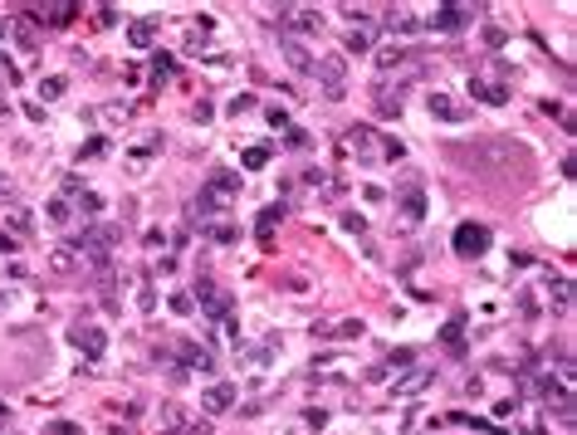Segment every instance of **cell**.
<instances>
[{
  "instance_id": "obj_36",
  "label": "cell",
  "mask_w": 577,
  "mask_h": 435,
  "mask_svg": "<svg viewBox=\"0 0 577 435\" xmlns=\"http://www.w3.org/2000/svg\"><path fill=\"white\" fill-rule=\"evenodd\" d=\"M343 230H348V235H362V230H367V220L357 216V211H348V216H343Z\"/></svg>"
},
{
  "instance_id": "obj_37",
  "label": "cell",
  "mask_w": 577,
  "mask_h": 435,
  "mask_svg": "<svg viewBox=\"0 0 577 435\" xmlns=\"http://www.w3.org/2000/svg\"><path fill=\"white\" fill-rule=\"evenodd\" d=\"M64 89H69V84H64V79H44V84H39V93H44V98H59V93H64Z\"/></svg>"
},
{
  "instance_id": "obj_33",
  "label": "cell",
  "mask_w": 577,
  "mask_h": 435,
  "mask_svg": "<svg viewBox=\"0 0 577 435\" xmlns=\"http://www.w3.org/2000/svg\"><path fill=\"white\" fill-rule=\"evenodd\" d=\"M98 211H103V201H98L94 191H84L79 196V216H98Z\"/></svg>"
},
{
  "instance_id": "obj_39",
  "label": "cell",
  "mask_w": 577,
  "mask_h": 435,
  "mask_svg": "<svg viewBox=\"0 0 577 435\" xmlns=\"http://www.w3.org/2000/svg\"><path fill=\"white\" fill-rule=\"evenodd\" d=\"M172 435H210V421H191V426H182V431H172Z\"/></svg>"
},
{
  "instance_id": "obj_14",
  "label": "cell",
  "mask_w": 577,
  "mask_h": 435,
  "mask_svg": "<svg viewBox=\"0 0 577 435\" xmlns=\"http://www.w3.org/2000/svg\"><path fill=\"white\" fill-rule=\"evenodd\" d=\"M421 216H426V191H421V186H411V191L401 196V220H406V225H416Z\"/></svg>"
},
{
  "instance_id": "obj_46",
  "label": "cell",
  "mask_w": 577,
  "mask_h": 435,
  "mask_svg": "<svg viewBox=\"0 0 577 435\" xmlns=\"http://www.w3.org/2000/svg\"><path fill=\"white\" fill-rule=\"evenodd\" d=\"M10 245H15V240H10V235H0V249H10Z\"/></svg>"
},
{
  "instance_id": "obj_32",
  "label": "cell",
  "mask_w": 577,
  "mask_h": 435,
  "mask_svg": "<svg viewBox=\"0 0 577 435\" xmlns=\"http://www.w3.org/2000/svg\"><path fill=\"white\" fill-rule=\"evenodd\" d=\"M284 147H288V152H303V147H308V132H303V127H288Z\"/></svg>"
},
{
  "instance_id": "obj_30",
  "label": "cell",
  "mask_w": 577,
  "mask_h": 435,
  "mask_svg": "<svg viewBox=\"0 0 577 435\" xmlns=\"http://www.w3.org/2000/svg\"><path fill=\"white\" fill-rule=\"evenodd\" d=\"M10 230H15V235H30V230H34V216H30V211H15V216H10Z\"/></svg>"
},
{
  "instance_id": "obj_3",
  "label": "cell",
  "mask_w": 577,
  "mask_h": 435,
  "mask_svg": "<svg viewBox=\"0 0 577 435\" xmlns=\"http://www.w3.org/2000/svg\"><path fill=\"white\" fill-rule=\"evenodd\" d=\"M279 25H284V39H293V34H318L323 30V10H293V5H284L279 10Z\"/></svg>"
},
{
  "instance_id": "obj_1",
  "label": "cell",
  "mask_w": 577,
  "mask_h": 435,
  "mask_svg": "<svg viewBox=\"0 0 577 435\" xmlns=\"http://www.w3.org/2000/svg\"><path fill=\"white\" fill-rule=\"evenodd\" d=\"M235 191H240V176H235V171H215V176H210V186H201V201H196L201 220H225Z\"/></svg>"
},
{
  "instance_id": "obj_23",
  "label": "cell",
  "mask_w": 577,
  "mask_h": 435,
  "mask_svg": "<svg viewBox=\"0 0 577 435\" xmlns=\"http://www.w3.org/2000/svg\"><path fill=\"white\" fill-rule=\"evenodd\" d=\"M74 15H79V5H49V10H44V20H49V25H69Z\"/></svg>"
},
{
  "instance_id": "obj_26",
  "label": "cell",
  "mask_w": 577,
  "mask_h": 435,
  "mask_svg": "<svg viewBox=\"0 0 577 435\" xmlns=\"http://www.w3.org/2000/svg\"><path fill=\"white\" fill-rule=\"evenodd\" d=\"M44 216H49V225H64V220H69V201H64V196H54V201L44 206Z\"/></svg>"
},
{
  "instance_id": "obj_22",
  "label": "cell",
  "mask_w": 577,
  "mask_h": 435,
  "mask_svg": "<svg viewBox=\"0 0 577 435\" xmlns=\"http://www.w3.org/2000/svg\"><path fill=\"white\" fill-rule=\"evenodd\" d=\"M205 313H210V318H230V294H220V289H215V294L205 299Z\"/></svg>"
},
{
  "instance_id": "obj_24",
  "label": "cell",
  "mask_w": 577,
  "mask_h": 435,
  "mask_svg": "<svg viewBox=\"0 0 577 435\" xmlns=\"http://www.w3.org/2000/svg\"><path fill=\"white\" fill-rule=\"evenodd\" d=\"M265 162H270V147H250V152L240 157V167H245V171H260Z\"/></svg>"
},
{
  "instance_id": "obj_44",
  "label": "cell",
  "mask_w": 577,
  "mask_h": 435,
  "mask_svg": "<svg viewBox=\"0 0 577 435\" xmlns=\"http://www.w3.org/2000/svg\"><path fill=\"white\" fill-rule=\"evenodd\" d=\"M338 337H362V318H357V323H343L338 327Z\"/></svg>"
},
{
  "instance_id": "obj_7",
  "label": "cell",
  "mask_w": 577,
  "mask_h": 435,
  "mask_svg": "<svg viewBox=\"0 0 577 435\" xmlns=\"http://www.w3.org/2000/svg\"><path fill=\"white\" fill-rule=\"evenodd\" d=\"M343 142H348V152H353V157H362V162H382V147H377L382 137H377L372 127H348V137H343Z\"/></svg>"
},
{
  "instance_id": "obj_31",
  "label": "cell",
  "mask_w": 577,
  "mask_h": 435,
  "mask_svg": "<svg viewBox=\"0 0 577 435\" xmlns=\"http://www.w3.org/2000/svg\"><path fill=\"white\" fill-rule=\"evenodd\" d=\"M137 309H142V313H152V309H157V299H152V284H147V279L137 284Z\"/></svg>"
},
{
  "instance_id": "obj_43",
  "label": "cell",
  "mask_w": 577,
  "mask_h": 435,
  "mask_svg": "<svg viewBox=\"0 0 577 435\" xmlns=\"http://www.w3.org/2000/svg\"><path fill=\"white\" fill-rule=\"evenodd\" d=\"M484 44H494V49H499V44H504V30H499V25H489V30H484Z\"/></svg>"
},
{
  "instance_id": "obj_17",
  "label": "cell",
  "mask_w": 577,
  "mask_h": 435,
  "mask_svg": "<svg viewBox=\"0 0 577 435\" xmlns=\"http://www.w3.org/2000/svg\"><path fill=\"white\" fill-rule=\"evenodd\" d=\"M157 152H162V137H142V142H137V147L127 152V162H132V167H147V162H152Z\"/></svg>"
},
{
  "instance_id": "obj_21",
  "label": "cell",
  "mask_w": 577,
  "mask_h": 435,
  "mask_svg": "<svg viewBox=\"0 0 577 435\" xmlns=\"http://www.w3.org/2000/svg\"><path fill=\"white\" fill-rule=\"evenodd\" d=\"M343 49H348V54H367V49H372V34H367V30H348Z\"/></svg>"
},
{
  "instance_id": "obj_35",
  "label": "cell",
  "mask_w": 577,
  "mask_h": 435,
  "mask_svg": "<svg viewBox=\"0 0 577 435\" xmlns=\"http://www.w3.org/2000/svg\"><path fill=\"white\" fill-rule=\"evenodd\" d=\"M191 309H196V304H191V294H172V313H177V318H186Z\"/></svg>"
},
{
  "instance_id": "obj_38",
  "label": "cell",
  "mask_w": 577,
  "mask_h": 435,
  "mask_svg": "<svg viewBox=\"0 0 577 435\" xmlns=\"http://www.w3.org/2000/svg\"><path fill=\"white\" fill-rule=\"evenodd\" d=\"M44 435H79V426H74V421H49Z\"/></svg>"
},
{
  "instance_id": "obj_27",
  "label": "cell",
  "mask_w": 577,
  "mask_h": 435,
  "mask_svg": "<svg viewBox=\"0 0 577 435\" xmlns=\"http://www.w3.org/2000/svg\"><path fill=\"white\" fill-rule=\"evenodd\" d=\"M460 332H465L460 318H450V323H445V347H450V352H460V347H465V337H460Z\"/></svg>"
},
{
  "instance_id": "obj_42",
  "label": "cell",
  "mask_w": 577,
  "mask_h": 435,
  "mask_svg": "<svg viewBox=\"0 0 577 435\" xmlns=\"http://www.w3.org/2000/svg\"><path fill=\"white\" fill-rule=\"evenodd\" d=\"M191 117H196V122H210V117H215V108H210V103H196Z\"/></svg>"
},
{
  "instance_id": "obj_6",
  "label": "cell",
  "mask_w": 577,
  "mask_h": 435,
  "mask_svg": "<svg viewBox=\"0 0 577 435\" xmlns=\"http://www.w3.org/2000/svg\"><path fill=\"white\" fill-rule=\"evenodd\" d=\"M470 20H475V10H465V5H436L431 30H440V34H460Z\"/></svg>"
},
{
  "instance_id": "obj_41",
  "label": "cell",
  "mask_w": 577,
  "mask_h": 435,
  "mask_svg": "<svg viewBox=\"0 0 577 435\" xmlns=\"http://www.w3.org/2000/svg\"><path fill=\"white\" fill-rule=\"evenodd\" d=\"M15 39H20L25 49H34V30H30V25H15Z\"/></svg>"
},
{
  "instance_id": "obj_11",
  "label": "cell",
  "mask_w": 577,
  "mask_h": 435,
  "mask_svg": "<svg viewBox=\"0 0 577 435\" xmlns=\"http://www.w3.org/2000/svg\"><path fill=\"white\" fill-rule=\"evenodd\" d=\"M279 49H284V59H288V69H293V74H313V64H318V59H313L298 39H279Z\"/></svg>"
},
{
  "instance_id": "obj_9",
  "label": "cell",
  "mask_w": 577,
  "mask_h": 435,
  "mask_svg": "<svg viewBox=\"0 0 577 435\" xmlns=\"http://www.w3.org/2000/svg\"><path fill=\"white\" fill-rule=\"evenodd\" d=\"M186 372H205V377H210V372H215V357H210L205 347H196V342H182V377H186Z\"/></svg>"
},
{
  "instance_id": "obj_45",
  "label": "cell",
  "mask_w": 577,
  "mask_h": 435,
  "mask_svg": "<svg viewBox=\"0 0 577 435\" xmlns=\"http://www.w3.org/2000/svg\"><path fill=\"white\" fill-rule=\"evenodd\" d=\"M0 201H10V181L5 176H0Z\"/></svg>"
},
{
  "instance_id": "obj_20",
  "label": "cell",
  "mask_w": 577,
  "mask_h": 435,
  "mask_svg": "<svg viewBox=\"0 0 577 435\" xmlns=\"http://www.w3.org/2000/svg\"><path fill=\"white\" fill-rule=\"evenodd\" d=\"M127 39H132V44H137V49H147V44H152V39H157V30H152V20H137V25H132V30H127Z\"/></svg>"
},
{
  "instance_id": "obj_2",
  "label": "cell",
  "mask_w": 577,
  "mask_h": 435,
  "mask_svg": "<svg viewBox=\"0 0 577 435\" xmlns=\"http://www.w3.org/2000/svg\"><path fill=\"white\" fill-rule=\"evenodd\" d=\"M313 74H318L328 103H338V98L348 93V59H343V54H323V59L313 64Z\"/></svg>"
},
{
  "instance_id": "obj_8",
  "label": "cell",
  "mask_w": 577,
  "mask_h": 435,
  "mask_svg": "<svg viewBox=\"0 0 577 435\" xmlns=\"http://www.w3.org/2000/svg\"><path fill=\"white\" fill-rule=\"evenodd\" d=\"M69 337H74V347H79L84 357H103V347H108V337H103V327L98 323H74L69 327Z\"/></svg>"
},
{
  "instance_id": "obj_18",
  "label": "cell",
  "mask_w": 577,
  "mask_h": 435,
  "mask_svg": "<svg viewBox=\"0 0 577 435\" xmlns=\"http://www.w3.org/2000/svg\"><path fill=\"white\" fill-rule=\"evenodd\" d=\"M274 220H284V201L260 211V240H265V245H270V235H274Z\"/></svg>"
},
{
  "instance_id": "obj_25",
  "label": "cell",
  "mask_w": 577,
  "mask_h": 435,
  "mask_svg": "<svg viewBox=\"0 0 577 435\" xmlns=\"http://www.w3.org/2000/svg\"><path fill=\"white\" fill-rule=\"evenodd\" d=\"M54 269H59V274L79 269V249H69V245H64V249H54Z\"/></svg>"
},
{
  "instance_id": "obj_29",
  "label": "cell",
  "mask_w": 577,
  "mask_h": 435,
  "mask_svg": "<svg viewBox=\"0 0 577 435\" xmlns=\"http://www.w3.org/2000/svg\"><path fill=\"white\" fill-rule=\"evenodd\" d=\"M210 240H220V245H230V240H240V230H235L230 220H220V225H210Z\"/></svg>"
},
{
  "instance_id": "obj_34",
  "label": "cell",
  "mask_w": 577,
  "mask_h": 435,
  "mask_svg": "<svg viewBox=\"0 0 577 435\" xmlns=\"http://www.w3.org/2000/svg\"><path fill=\"white\" fill-rule=\"evenodd\" d=\"M250 108H255V93H240V98H230V108H225V112H230V117H240V112H250Z\"/></svg>"
},
{
  "instance_id": "obj_13",
  "label": "cell",
  "mask_w": 577,
  "mask_h": 435,
  "mask_svg": "<svg viewBox=\"0 0 577 435\" xmlns=\"http://www.w3.org/2000/svg\"><path fill=\"white\" fill-rule=\"evenodd\" d=\"M401 98H406V84L377 89V117H401Z\"/></svg>"
},
{
  "instance_id": "obj_15",
  "label": "cell",
  "mask_w": 577,
  "mask_h": 435,
  "mask_svg": "<svg viewBox=\"0 0 577 435\" xmlns=\"http://www.w3.org/2000/svg\"><path fill=\"white\" fill-rule=\"evenodd\" d=\"M431 367H416V372H406V382H396V396H416V391H426L431 387Z\"/></svg>"
},
{
  "instance_id": "obj_5",
  "label": "cell",
  "mask_w": 577,
  "mask_h": 435,
  "mask_svg": "<svg viewBox=\"0 0 577 435\" xmlns=\"http://www.w3.org/2000/svg\"><path fill=\"white\" fill-rule=\"evenodd\" d=\"M235 401H240V387H235V382H210V387L201 391V411H205V416H220V411H230Z\"/></svg>"
},
{
  "instance_id": "obj_40",
  "label": "cell",
  "mask_w": 577,
  "mask_h": 435,
  "mask_svg": "<svg viewBox=\"0 0 577 435\" xmlns=\"http://www.w3.org/2000/svg\"><path fill=\"white\" fill-rule=\"evenodd\" d=\"M103 152H108V147H103V137H89V147H84L79 157H89V162H94V157H103Z\"/></svg>"
},
{
  "instance_id": "obj_19",
  "label": "cell",
  "mask_w": 577,
  "mask_h": 435,
  "mask_svg": "<svg viewBox=\"0 0 577 435\" xmlns=\"http://www.w3.org/2000/svg\"><path fill=\"white\" fill-rule=\"evenodd\" d=\"M396 64H406V49H401V44H386L382 54H377V69H382V74H391Z\"/></svg>"
},
{
  "instance_id": "obj_16",
  "label": "cell",
  "mask_w": 577,
  "mask_h": 435,
  "mask_svg": "<svg viewBox=\"0 0 577 435\" xmlns=\"http://www.w3.org/2000/svg\"><path fill=\"white\" fill-rule=\"evenodd\" d=\"M386 30L406 39V34H416L421 25H416V15H411V10H386Z\"/></svg>"
},
{
  "instance_id": "obj_12",
  "label": "cell",
  "mask_w": 577,
  "mask_h": 435,
  "mask_svg": "<svg viewBox=\"0 0 577 435\" xmlns=\"http://www.w3.org/2000/svg\"><path fill=\"white\" fill-rule=\"evenodd\" d=\"M470 98H484V103H509V89L504 84H489L480 74H470Z\"/></svg>"
},
{
  "instance_id": "obj_10",
  "label": "cell",
  "mask_w": 577,
  "mask_h": 435,
  "mask_svg": "<svg viewBox=\"0 0 577 435\" xmlns=\"http://www.w3.org/2000/svg\"><path fill=\"white\" fill-rule=\"evenodd\" d=\"M431 117H445V122H470V108H460L450 93H431Z\"/></svg>"
},
{
  "instance_id": "obj_4",
  "label": "cell",
  "mask_w": 577,
  "mask_h": 435,
  "mask_svg": "<svg viewBox=\"0 0 577 435\" xmlns=\"http://www.w3.org/2000/svg\"><path fill=\"white\" fill-rule=\"evenodd\" d=\"M484 249H489V225H475V220H470V225L455 230V254H460V259H480Z\"/></svg>"
},
{
  "instance_id": "obj_28",
  "label": "cell",
  "mask_w": 577,
  "mask_h": 435,
  "mask_svg": "<svg viewBox=\"0 0 577 435\" xmlns=\"http://www.w3.org/2000/svg\"><path fill=\"white\" fill-rule=\"evenodd\" d=\"M152 74H157V79H172V74H177V59H172V54H152Z\"/></svg>"
}]
</instances>
